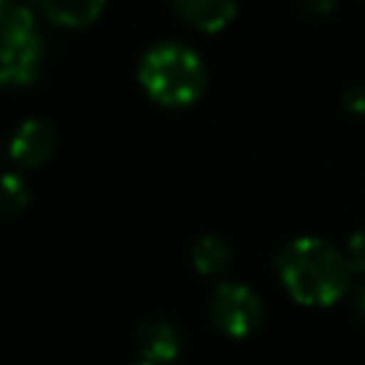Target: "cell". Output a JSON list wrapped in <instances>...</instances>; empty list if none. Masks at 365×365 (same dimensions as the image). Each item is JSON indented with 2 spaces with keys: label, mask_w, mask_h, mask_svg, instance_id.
I'll return each instance as SVG.
<instances>
[{
  "label": "cell",
  "mask_w": 365,
  "mask_h": 365,
  "mask_svg": "<svg viewBox=\"0 0 365 365\" xmlns=\"http://www.w3.org/2000/svg\"><path fill=\"white\" fill-rule=\"evenodd\" d=\"M277 277L294 302L308 308L334 305L351 285V262L345 251L319 237H297L285 242L274 259Z\"/></svg>",
  "instance_id": "obj_1"
},
{
  "label": "cell",
  "mask_w": 365,
  "mask_h": 365,
  "mask_svg": "<svg viewBox=\"0 0 365 365\" xmlns=\"http://www.w3.org/2000/svg\"><path fill=\"white\" fill-rule=\"evenodd\" d=\"M137 77L145 94L165 108L194 106L202 97L208 80L200 54L182 43L151 46L140 60Z\"/></svg>",
  "instance_id": "obj_2"
},
{
  "label": "cell",
  "mask_w": 365,
  "mask_h": 365,
  "mask_svg": "<svg viewBox=\"0 0 365 365\" xmlns=\"http://www.w3.org/2000/svg\"><path fill=\"white\" fill-rule=\"evenodd\" d=\"M43 66V37L34 14L23 6L3 9L0 14V86H31Z\"/></svg>",
  "instance_id": "obj_3"
},
{
  "label": "cell",
  "mask_w": 365,
  "mask_h": 365,
  "mask_svg": "<svg viewBox=\"0 0 365 365\" xmlns=\"http://www.w3.org/2000/svg\"><path fill=\"white\" fill-rule=\"evenodd\" d=\"M208 317L214 322L217 331H222L225 336L234 339H245L251 334H257V328L265 319V308L257 297V291H251L242 282H222L214 288L211 299H208Z\"/></svg>",
  "instance_id": "obj_4"
},
{
  "label": "cell",
  "mask_w": 365,
  "mask_h": 365,
  "mask_svg": "<svg viewBox=\"0 0 365 365\" xmlns=\"http://www.w3.org/2000/svg\"><path fill=\"white\" fill-rule=\"evenodd\" d=\"M54 145H57V134H54L51 123L31 117V120H26L14 128L11 143H9V154L17 165L37 168L51 157Z\"/></svg>",
  "instance_id": "obj_5"
},
{
  "label": "cell",
  "mask_w": 365,
  "mask_h": 365,
  "mask_svg": "<svg viewBox=\"0 0 365 365\" xmlns=\"http://www.w3.org/2000/svg\"><path fill=\"white\" fill-rule=\"evenodd\" d=\"M171 11L191 29L214 34L237 17V0H168Z\"/></svg>",
  "instance_id": "obj_6"
},
{
  "label": "cell",
  "mask_w": 365,
  "mask_h": 365,
  "mask_svg": "<svg viewBox=\"0 0 365 365\" xmlns=\"http://www.w3.org/2000/svg\"><path fill=\"white\" fill-rule=\"evenodd\" d=\"M137 348L143 354L145 362H154V365H165V362H174L180 356V348H182V339L177 334V328L165 319H148L137 328Z\"/></svg>",
  "instance_id": "obj_7"
},
{
  "label": "cell",
  "mask_w": 365,
  "mask_h": 365,
  "mask_svg": "<svg viewBox=\"0 0 365 365\" xmlns=\"http://www.w3.org/2000/svg\"><path fill=\"white\" fill-rule=\"evenodd\" d=\"M106 0H40L43 14L63 29H86L91 26L100 11H103Z\"/></svg>",
  "instance_id": "obj_8"
},
{
  "label": "cell",
  "mask_w": 365,
  "mask_h": 365,
  "mask_svg": "<svg viewBox=\"0 0 365 365\" xmlns=\"http://www.w3.org/2000/svg\"><path fill=\"white\" fill-rule=\"evenodd\" d=\"M191 262L202 277H220L231 265V248L217 234H202L191 245Z\"/></svg>",
  "instance_id": "obj_9"
},
{
  "label": "cell",
  "mask_w": 365,
  "mask_h": 365,
  "mask_svg": "<svg viewBox=\"0 0 365 365\" xmlns=\"http://www.w3.org/2000/svg\"><path fill=\"white\" fill-rule=\"evenodd\" d=\"M31 194L20 174H0V214L14 217L29 205Z\"/></svg>",
  "instance_id": "obj_10"
},
{
  "label": "cell",
  "mask_w": 365,
  "mask_h": 365,
  "mask_svg": "<svg viewBox=\"0 0 365 365\" xmlns=\"http://www.w3.org/2000/svg\"><path fill=\"white\" fill-rule=\"evenodd\" d=\"M342 251H345V257H348V262H351V271L365 274V228L354 231V234L348 237V242H345Z\"/></svg>",
  "instance_id": "obj_11"
},
{
  "label": "cell",
  "mask_w": 365,
  "mask_h": 365,
  "mask_svg": "<svg viewBox=\"0 0 365 365\" xmlns=\"http://www.w3.org/2000/svg\"><path fill=\"white\" fill-rule=\"evenodd\" d=\"M342 106H345L351 114L362 117V114H365V86L345 88V94H342Z\"/></svg>",
  "instance_id": "obj_12"
},
{
  "label": "cell",
  "mask_w": 365,
  "mask_h": 365,
  "mask_svg": "<svg viewBox=\"0 0 365 365\" xmlns=\"http://www.w3.org/2000/svg\"><path fill=\"white\" fill-rule=\"evenodd\" d=\"M299 6H302V11H305V14L325 17V14H331V11H334L336 0H299Z\"/></svg>",
  "instance_id": "obj_13"
},
{
  "label": "cell",
  "mask_w": 365,
  "mask_h": 365,
  "mask_svg": "<svg viewBox=\"0 0 365 365\" xmlns=\"http://www.w3.org/2000/svg\"><path fill=\"white\" fill-rule=\"evenodd\" d=\"M354 311H356V317L365 322V285L356 291V297H354Z\"/></svg>",
  "instance_id": "obj_14"
},
{
  "label": "cell",
  "mask_w": 365,
  "mask_h": 365,
  "mask_svg": "<svg viewBox=\"0 0 365 365\" xmlns=\"http://www.w3.org/2000/svg\"><path fill=\"white\" fill-rule=\"evenodd\" d=\"M134 365H154V362H145V359H143V362H134Z\"/></svg>",
  "instance_id": "obj_15"
},
{
  "label": "cell",
  "mask_w": 365,
  "mask_h": 365,
  "mask_svg": "<svg viewBox=\"0 0 365 365\" xmlns=\"http://www.w3.org/2000/svg\"><path fill=\"white\" fill-rule=\"evenodd\" d=\"M3 9H6V3H3V0H0V14H3Z\"/></svg>",
  "instance_id": "obj_16"
}]
</instances>
